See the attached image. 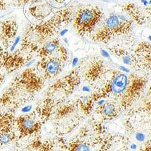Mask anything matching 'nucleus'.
<instances>
[{"instance_id": "obj_6", "label": "nucleus", "mask_w": 151, "mask_h": 151, "mask_svg": "<svg viewBox=\"0 0 151 151\" xmlns=\"http://www.w3.org/2000/svg\"><path fill=\"white\" fill-rule=\"evenodd\" d=\"M58 45L59 41L58 40H55L45 44L40 50V56L45 58L52 55L56 52L57 49H58Z\"/></svg>"}, {"instance_id": "obj_19", "label": "nucleus", "mask_w": 151, "mask_h": 151, "mask_svg": "<svg viewBox=\"0 0 151 151\" xmlns=\"http://www.w3.org/2000/svg\"><path fill=\"white\" fill-rule=\"evenodd\" d=\"M131 149H133V150H134V149H136V147H137V146H136V145H131Z\"/></svg>"}, {"instance_id": "obj_5", "label": "nucleus", "mask_w": 151, "mask_h": 151, "mask_svg": "<svg viewBox=\"0 0 151 151\" xmlns=\"http://www.w3.org/2000/svg\"><path fill=\"white\" fill-rule=\"evenodd\" d=\"M128 83L127 76L124 74H119L114 79L111 83V90L116 94L123 92Z\"/></svg>"}, {"instance_id": "obj_21", "label": "nucleus", "mask_w": 151, "mask_h": 151, "mask_svg": "<svg viewBox=\"0 0 151 151\" xmlns=\"http://www.w3.org/2000/svg\"><path fill=\"white\" fill-rule=\"evenodd\" d=\"M149 39L150 41H151V36H149Z\"/></svg>"}, {"instance_id": "obj_18", "label": "nucleus", "mask_w": 151, "mask_h": 151, "mask_svg": "<svg viewBox=\"0 0 151 151\" xmlns=\"http://www.w3.org/2000/svg\"><path fill=\"white\" fill-rule=\"evenodd\" d=\"M142 2L144 3V5H145V6H147V4H148L147 1H146V0H142Z\"/></svg>"}, {"instance_id": "obj_16", "label": "nucleus", "mask_w": 151, "mask_h": 151, "mask_svg": "<svg viewBox=\"0 0 151 151\" xmlns=\"http://www.w3.org/2000/svg\"><path fill=\"white\" fill-rule=\"evenodd\" d=\"M83 91L85 92H89L90 91V89L88 87H86V86H84L83 88Z\"/></svg>"}, {"instance_id": "obj_4", "label": "nucleus", "mask_w": 151, "mask_h": 151, "mask_svg": "<svg viewBox=\"0 0 151 151\" xmlns=\"http://www.w3.org/2000/svg\"><path fill=\"white\" fill-rule=\"evenodd\" d=\"M17 124L21 133L24 135L31 134L39 129V123L28 115L19 117Z\"/></svg>"}, {"instance_id": "obj_14", "label": "nucleus", "mask_w": 151, "mask_h": 151, "mask_svg": "<svg viewBox=\"0 0 151 151\" xmlns=\"http://www.w3.org/2000/svg\"><path fill=\"white\" fill-rule=\"evenodd\" d=\"M120 69L122 71H123V72H126V73H129V70L127 69V68H125V67H123V66H120Z\"/></svg>"}, {"instance_id": "obj_17", "label": "nucleus", "mask_w": 151, "mask_h": 151, "mask_svg": "<svg viewBox=\"0 0 151 151\" xmlns=\"http://www.w3.org/2000/svg\"><path fill=\"white\" fill-rule=\"evenodd\" d=\"M68 30L67 29H64V30H63L61 32H60V35L61 36H64L67 32H68Z\"/></svg>"}, {"instance_id": "obj_1", "label": "nucleus", "mask_w": 151, "mask_h": 151, "mask_svg": "<svg viewBox=\"0 0 151 151\" xmlns=\"http://www.w3.org/2000/svg\"><path fill=\"white\" fill-rule=\"evenodd\" d=\"M103 13L99 7H84L79 9L74 21V27L81 36H88L100 22Z\"/></svg>"}, {"instance_id": "obj_10", "label": "nucleus", "mask_w": 151, "mask_h": 151, "mask_svg": "<svg viewBox=\"0 0 151 151\" xmlns=\"http://www.w3.org/2000/svg\"><path fill=\"white\" fill-rule=\"evenodd\" d=\"M135 138H136V139H137L138 141H139V142H143V141H144L145 139V135L144 134H143L142 133H141V132H138V133H137V134H136Z\"/></svg>"}, {"instance_id": "obj_9", "label": "nucleus", "mask_w": 151, "mask_h": 151, "mask_svg": "<svg viewBox=\"0 0 151 151\" xmlns=\"http://www.w3.org/2000/svg\"><path fill=\"white\" fill-rule=\"evenodd\" d=\"M75 151H90V149L89 146L86 144H80L76 148Z\"/></svg>"}, {"instance_id": "obj_12", "label": "nucleus", "mask_w": 151, "mask_h": 151, "mask_svg": "<svg viewBox=\"0 0 151 151\" xmlns=\"http://www.w3.org/2000/svg\"><path fill=\"white\" fill-rule=\"evenodd\" d=\"M101 53H102V55L104 57H105V58H109V57H110L109 53H108L106 51H105V50H102V51H101Z\"/></svg>"}, {"instance_id": "obj_11", "label": "nucleus", "mask_w": 151, "mask_h": 151, "mask_svg": "<svg viewBox=\"0 0 151 151\" xmlns=\"http://www.w3.org/2000/svg\"><path fill=\"white\" fill-rule=\"evenodd\" d=\"M123 62L126 64H129L131 62V58L128 56H126L123 58Z\"/></svg>"}, {"instance_id": "obj_7", "label": "nucleus", "mask_w": 151, "mask_h": 151, "mask_svg": "<svg viewBox=\"0 0 151 151\" xmlns=\"http://www.w3.org/2000/svg\"><path fill=\"white\" fill-rule=\"evenodd\" d=\"M14 138V134L9 129H4L0 132V145H6Z\"/></svg>"}, {"instance_id": "obj_22", "label": "nucleus", "mask_w": 151, "mask_h": 151, "mask_svg": "<svg viewBox=\"0 0 151 151\" xmlns=\"http://www.w3.org/2000/svg\"><path fill=\"white\" fill-rule=\"evenodd\" d=\"M149 3L150 4H151V0H150V1L149 2Z\"/></svg>"}, {"instance_id": "obj_2", "label": "nucleus", "mask_w": 151, "mask_h": 151, "mask_svg": "<svg viewBox=\"0 0 151 151\" xmlns=\"http://www.w3.org/2000/svg\"><path fill=\"white\" fill-rule=\"evenodd\" d=\"M132 21L123 15L110 16L105 22V26L96 33V40L107 42L113 35L125 33L129 31Z\"/></svg>"}, {"instance_id": "obj_8", "label": "nucleus", "mask_w": 151, "mask_h": 151, "mask_svg": "<svg viewBox=\"0 0 151 151\" xmlns=\"http://www.w3.org/2000/svg\"><path fill=\"white\" fill-rule=\"evenodd\" d=\"M116 112V106L112 104L108 103L102 106V114L106 117H111L112 116H114Z\"/></svg>"}, {"instance_id": "obj_20", "label": "nucleus", "mask_w": 151, "mask_h": 151, "mask_svg": "<svg viewBox=\"0 0 151 151\" xmlns=\"http://www.w3.org/2000/svg\"><path fill=\"white\" fill-rule=\"evenodd\" d=\"M2 79H3V77L1 76V75L0 74V83H1V82L2 81Z\"/></svg>"}, {"instance_id": "obj_13", "label": "nucleus", "mask_w": 151, "mask_h": 151, "mask_svg": "<svg viewBox=\"0 0 151 151\" xmlns=\"http://www.w3.org/2000/svg\"><path fill=\"white\" fill-rule=\"evenodd\" d=\"M32 109V106H26L24 107L22 111V112H29Z\"/></svg>"}, {"instance_id": "obj_15", "label": "nucleus", "mask_w": 151, "mask_h": 151, "mask_svg": "<svg viewBox=\"0 0 151 151\" xmlns=\"http://www.w3.org/2000/svg\"><path fill=\"white\" fill-rule=\"evenodd\" d=\"M78 58H74V59L73 60V66L74 67V66L76 65V64H78Z\"/></svg>"}, {"instance_id": "obj_3", "label": "nucleus", "mask_w": 151, "mask_h": 151, "mask_svg": "<svg viewBox=\"0 0 151 151\" xmlns=\"http://www.w3.org/2000/svg\"><path fill=\"white\" fill-rule=\"evenodd\" d=\"M41 65L47 78H52L59 73L62 67V60L56 57L43 58Z\"/></svg>"}]
</instances>
